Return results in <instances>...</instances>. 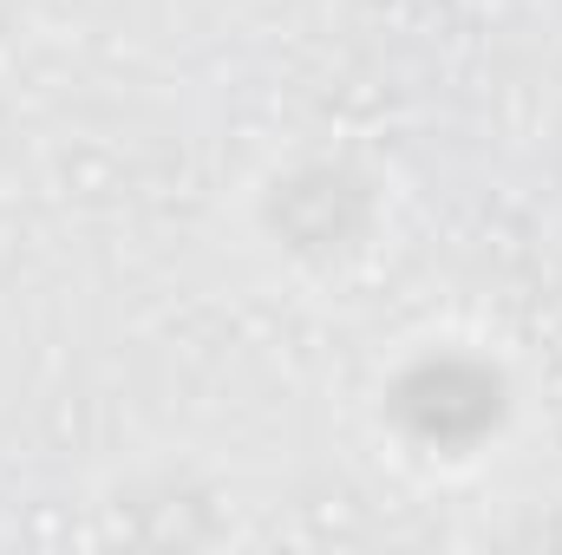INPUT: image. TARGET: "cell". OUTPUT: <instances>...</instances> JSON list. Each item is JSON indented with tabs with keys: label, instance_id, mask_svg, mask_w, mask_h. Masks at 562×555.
Listing matches in <instances>:
<instances>
[{
	"label": "cell",
	"instance_id": "1",
	"mask_svg": "<svg viewBox=\"0 0 562 555\" xmlns=\"http://www.w3.org/2000/svg\"><path fill=\"white\" fill-rule=\"evenodd\" d=\"M386 216H393V183L340 144L276 157L249 183V249L294 281L353 275L380 249Z\"/></svg>",
	"mask_w": 562,
	"mask_h": 555
},
{
	"label": "cell",
	"instance_id": "3",
	"mask_svg": "<svg viewBox=\"0 0 562 555\" xmlns=\"http://www.w3.org/2000/svg\"><path fill=\"white\" fill-rule=\"evenodd\" d=\"M13 26H20V0H0V53H7V39H13Z\"/></svg>",
	"mask_w": 562,
	"mask_h": 555
},
{
	"label": "cell",
	"instance_id": "2",
	"mask_svg": "<svg viewBox=\"0 0 562 555\" xmlns=\"http://www.w3.org/2000/svg\"><path fill=\"white\" fill-rule=\"evenodd\" d=\"M537 163H543V177H550V196L562 203V99L550 105V118H543V132H537Z\"/></svg>",
	"mask_w": 562,
	"mask_h": 555
}]
</instances>
